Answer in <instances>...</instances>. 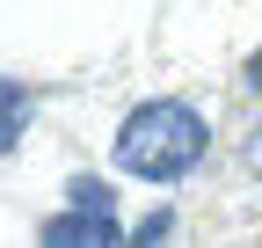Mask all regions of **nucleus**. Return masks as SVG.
I'll use <instances>...</instances> for the list:
<instances>
[{
  "label": "nucleus",
  "instance_id": "nucleus-4",
  "mask_svg": "<svg viewBox=\"0 0 262 248\" xmlns=\"http://www.w3.org/2000/svg\"><path fill=\"white\" fill-rule=\"evenodd\" d=\"M66 204H88V212H117V190H110L102 175H73V182H66Z\"/></svg>",
  "mask_w": 262,
  "mask_h": 248
},
{
  "label": "nucleus",
  "instance_id": "nucleus-2",
  "mask_svg": "<svg viewBox=\"0 0 262 248\" xmlns=\"http://www.w3.org/2000/svg\"><path fill=\"white\" fill-rule=\"evenodd\" d=\"M51 248H110V241H124V219L117 212H88V204H66V212H51V219L37 226Z\"/></svg>",
  "mask_w": 262,
  "mask_h": 248
},
{
  "label": "nucleus",
  "instance_id": "nucleus-6",
  "mask_svg": "<svg viewBox=\"0 0 262 248\" xmlns=\"http://www.w3.org/2000/svg\"><path fill=\"white\" fill-rule=\"evenodd\" d=\"M241 80H248V95H262V44L248 51V66H241Z\"/></svg>",
  "mask_w": 262,
  "mask_h": 248
},
{
  "label": "nucleus",
  "instance_id": "nucleus-5",
  "mask_svg": "<svg viewBox=\"0 0 262 248\" xmlns=\"http://www.w3.org/2000/svg\"><path fill=\"white\" fill-rule=\"evenodd\" d=\"M168 226H175V212H168V204H160V212H146V219H139V226H124V241H139V248H146V241H160V234H168Z\"/></svg>",
  "mask_w": 262,
  "mask_h": 248
},
{
  "label": "nucleus",
  "instance_id": "nucleus-1",
  "mask_svg": "<svg viewBox=\"0 0 262 248\" xmlns=\"http://www.w3.org/2000/svg\"><path fill=\"white\" fill-rule=\"evenodd\" d=\"M110 153H117V168L131 182H182L189 168H204L211 124H204V110L182 102V95H146L139 110L117 124Z\"/></svg>",
  "mask_w": 262,
  "mask_h": 248
},
{
  "label": "nucleus",
  "instance_id": "nucleus-3",
  "mask_svg": "<svg viewBox=\"0 0 262 248\" xmlns=\"http://www.w3.org/2000/svg\"><path fill=\"white\" fill-rule=\"evenodd\" d=\"M22 132H29V88L0 73V153H15Z\"/></svg>",
  "mask_w": 262,
  "mask_h": 248
}]
</instances>
